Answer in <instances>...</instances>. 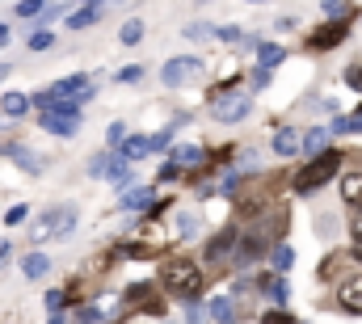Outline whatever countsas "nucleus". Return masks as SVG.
Returning a JSON list of instances; mask_svg holds the SVG:
<instances>
[{
	"label": "nucleus",
	"instance_id": "23",
	"mask_svg": "<svg viewBox=\"0 0 362 324\" xmlns=\"http://www.w3.org/2000/svg\"><path fill=\"white\" fill-rule=\"evenodd\" d=\"M257 287H266V291H270L278 303H286V299H291V287H286V278H274V274H266Z\"/></svg>",
	"mask_w": 362,
	"mask_h": 324
},
{
	"label": "nucleus",
	"instance_id": "52",
	"mask_svg": "<svg viewBox=\"0 0 362 324\" xmlns=\"http://www.w3.org/2000/svg\"><path fill=\"white\" fill-rule=\"evenodd\" d=\"M85 4H105V0H85Z\"/></svg>",
	"mask_w": 362,
	"mask_h": 324
},
{
	"label": "nucleus",
	"instance_id": "10",
	"mask_svg": "<svg viewBox=\"0 0 362 324\" xmlns=\"http://www.w3.org/2000/svg\"><path fill=\"white\" fill-rule=\"evenodd\" d=\"M42 131H51V135H64V139H72L76 131H81V118H64V114H51V110H42Z\"/></svg>",
	"mask_w": 362,
	"mask_h": 324
},
{
	"label": "nucleus",
	"instance_id": "48",
	"mask_svg": "<svg viewBox=\"0 0 362 324\" xmlns=\"http://www.w3.org/2000/svg\"><path fill=\"white\" fill-rule=\"evenodd\" d=\"M8 248H13V244H8V241H0V261H4V257H8Z\"/></svg>",
	"mask_w": 362,
	"mask_h": 324
},
{
	"label": "nucleus",
	"instance_id": "36",
	"mask_svg": "<svg viewBox=\"0 0 362 324\" xmlns=\"http://www.w3.org/2000/svg\"><path fill=\"white\" fill-rule=\"evenodd\" d=\"M101 320H105V312H101V308H85V312L76 316V324H101Z\"/></svg>",
	"mask_w": 362,
	"mask_h": 324
},
{
	"label": "nucleus",
	"instance_id": "28",
	"mask_svg": "<svg viewBox=\"0 0 362 324\" xmlns=\"http://www.w3.org/2000/svg\"><path fill=\"white\" fill-rule=\"evenodd\" d=\"M139 207H152V194H148V190H131V194L122 198V211H139Z\"/></svg>",
	"mask_w": 362,
	"mask_h": 324
},
{
	"label": "nucleus",
	"instance_id": "19",
	"mask_svg": "<svg viewBox=\"0 0 362 324\" xmlns=\"http://www.w3.org/2000/svg\"><path fill=\"white\" fill-rule=\"evenodd\" d=\"M282 59H286L282 42H257V64H262V68H274V64H282Z\"/></svg>",
	"mask_w": 362,
	"mask_h": 324
},
{
	"label": "nucleus",
	"instance_id": "29",
	"mask_svg": "<svg viewBox=\"0 0 362 324\" xmlns=\"http://www.w3.org/2000/svg\"><path fill=\"white\" fill-rule=\"evenodd\" d=\"M47 13V0H17V17H42Z\"/></svg>",
	"mask_w": 362,
	"mask_h": 324
},
{
	"label": "nucleus",
	"instance_id": "6",
	"mask_svg": "<svg viewBox=\"0 0 362 324\" xmlns=\"http://www.w3.org/2000/svg\"><path fill=\"white\" fill-rule=\"evenodd\" d=\"M76 228V211L72 207H55L34 224V241H51V236H68Z\"/></svg>",
	"mask_w": 362,
	"mask_h": 324
},
{
	"label": "nucleus",
	"instance_id": "5",
	"mask_svg": "<svg viewBox=\"0 0 362 324\" xmlns=\"http://www.w3.org/2000/svg\"><path fill=\"white\" fill-rule=\"evenodd\" d=\"M346 38H350V17H329L325 25L312 30L308 47H312V51H333V47H341Z\"/></svg>",
	"mask_w": 362,
	"mask_h": 324
},
{
	"label": "nucleus",
	"instance_id": "51",
	"mask_svg": "<svg viewBox=\"0 0 362 324\" xmlns=\"http://www.w3.org/2000/svg\"><path fill=\"white\" fill-rule=\"evenodd\" d=\"M51 324H64V320H59V312H55V316H51Z\"/></svg>",
	"mask_w": 362,
	"mask_h": 324
},
{
	"label": "nucleus",
	"instance_id": "20",
	"mask_svg": "<svg viewBox=\"0 0 362 324\" xmlns=\"http://www.w3.org/2000/svg\"><path fill=\"white\" fill-rule=\"evenodd\" d=\"M341 198H346L350 207H362V173H350V177H341Z\"/></svg>",
	"mask_w": 362,
	"mask_h": 324
},
{
	"label": "nucleus",
	"instance_id": "3",
	"mask_svg": "<svg viewBox=\"0 0 362 324\" xmlns=\"http://www.w3.org/2000/svg\"><path fill=\"white\" fill-rule=\"evenodd\" d=\"M165 287L181 295V299H194V295H202V270L194 265V261H169L165 265Z\"/></svg>",
	"mask_w": 362,
	"mask_h": 324
},
{
	"label": "nucleus",
	"instance_id": "24",
	"mask_svg": "<svg viewBox=\"0 0 362 324\" xmlns=\"http://www.w3.org/2000/svg\"><path fill=\"white\" fill-rule=\"evenodd\" d=\"M114 156H118L114 148H110V152H101V156H93V161H89V177H110V168H114Z\"/></svg>",
	"mask_w": 362,
	"mask_h": 324
},
{
	"label": "nucleus",
	"instance_id": "2",
	"mask_svg": "<svg viewBox=\"0 0 362 324\" xmlns=\"http://www.w3.org/2000/svg\"><path fill=\"white\" fill-rule=\"evenodd\" d=\"M337 168H341V152L312 156V164H308L303 173H295V194H312V190H320L329 177H337Z\"/></svg>",
	"mask_w": 362,
	"mask_h": 324
},
{
	"label": "nucleus",
	"instance_id": "7",
	"mask_svg": "<svg viewBox=\"0 0 362 324\" xmlns=\"http://www.w3.org/2000/svg\"><path fill=\"white\" fill-rule=\"evenodd\" d=\"M194 76H202V59H194V55H177V59H169L160 68L165 88H181V84H189Z\"/></svg>",
	"mask_w": 362,
	"mask_h": 324
},
{
	"label": "nucleus",
	"instance_id": "4",
	"mask_svg": "<svg viewBox=\"0 0 362 324\" xmlns=\"http://www.w3.org/2000/svg\"><path fill=\"white\" fill-rule=\"evenodd\" d=\"M249 110H253V97H249V93H215V97H211V114H215V122L236 127V122L249 118Z\"/></svg>",
	"mask_w": 362,
	"mask_h": 324
},
{
	"label": "nucleus",
	"instance_id": "44",
	"mask_svg": "<svg viewBox=\"0 0 362 324\" xmlns=\"http://www.w3.org/2000/svg\"><path fill=\"white\" fill-rule=\"evenodd\" d=\"M173 177H177V161H169L165 168H160V181H173Z\"/></svg>",
	"mask_w": 362,
	"mask_h": 324
},
{
	"label": "nucleus",
	"instance_id": "15",
	"mask_svg": "<svg viewBox=\"0 0 362 324\" xmlns=\"http://www.w3.org/2000/svg\"><path fill=\"white\" fill-rule=\"evenodd\" d=\"M148 152H152V139H148V135H131V139L118 148L122 161H139V156H148Z\"/></svg>",
	"mask_w": 362,
	"mask_h": 324
},
{
	"label": "nucleus",
	"instance_id": "46",
	"mask_svg": "<svg viewBox=\"0 0 362 324\" xmlns=\"http://www.w3.org/2000/svg\"><path fill=\"white\" fill-rule=\"evenodd\" d=\"M350 232H354V241H362V215L354 219V224H350Z\"/></svg>",
	"mask_w": 362,
	"mask_h": 324
},
{
	"label": "nucleus",
	"instance_id": "45",
	"mask_svg": "<svg viewBox=\"0 0 362 324\" xmlns=\"http://www.w3.org/2000/svg\"><path fill=\"white\" fill-rule=\"evenodd\" d=\"M266 324H291V316H286V312H282V316L274 312V316H266Z\"/></svg>",
	"mask_w": 362,
	"mask_h": 324
},
{
	"label": "nucleus",
	"instance_id": "21",
	"mask_svg": "<svg viewBox=\"0 0 362 324\" xmlns=\"http://www.w3.org/2000/svg\"><path fill=\"white\" fill-rule=\"evenodd\" d=\"M206 316H211L215 324H232V316H236V308H232V299H223V295H219V299H211Z\"/></svg>",
	"mask_w": 362,
	"mask_h": 324
},
{
	"label": "nucleus",
	"instance_id": "30",
	"mask_svg": "<svg viewBox=\"0 0 362 324\" xmlns=\"http://www.w3.org/2000/svg\"><path fill=\"white\" fill-rule=\"evenodd\" d=\"M215 30H219V25H206V21H194V25H185V30H181V34H185V38H194V42H198V38H215Z\"/></svg>",
	"mask_w": 362,
	"mask_h": 324
},
{
	"label": "nucleus",
	"instance_id": "39",
	"mask_svg": "<svg viewBox=\"0 0 362 324\" xmlns=\"http://www.w3.org/2000/svg\"><path fill=\"white\" fill-rule=\"evenodd\" d=\"M177 232H181V236H194V232H198V219H194V215H181V219H177Z\"/></svg>",
	"mask_w": 362,
	"mask_h": 324
},
{
	"label": "nucleus",
	"instance_id": "34",
	"mask_svg": "<svg viewBox=\"0 0 362 324\" xmlns=\"http://www.w3.org/2000/svg\"><path fill=\"white\" fill-rule=\"evenodd\" d=\"M25 215H30V207H21V202H17V207H8V211H4V224H8V228H17V224H25Z\"/></svg>",
	"mask_w": 362,
	"mask_h": 324
},
{
	"label": "nucleus",
	"instance_id": "38",
	"mask_svg": "<svg viewBox=\"0 0 362 324\" xmlns=\"http://www.w3.org/2000/svg\"><path fill=\"white\" fill-rule=\"evenodd\" d=\"M346 8H354V4H346V0H325V13H329V17H346Z\"/></svg>",
	"mask_w": 362,
	"mask_h": 324
},
{
	"label": "nucleus",
	"instance_id": "55",
	"mask_svg": "<svg viewBox=\"0 0 362 324\" xmlns=\"http://www.w3.org/2000/svg\"><path fill=\"white\" fill-rule=\"evenodd\" d=\"M198 4H206V0H198Z\"/></svg>",
	"mask_w": 362,
	"mask_h": 324
},
{
	"label": "nucleus",
	"instance_id": "26",
	"mask_svg": "<svg viewBox=\"0 0 362 324\" xmlns=\"http://www.w3.org/2000/svg\"><path fill=\"white\" fill-rule=\"evenodd\" d=\"M333 131H337V135L362 131V110H358V114H346V118H333Z\"/></svg>",
	"mask_w": 362,
	"mask_h": 324
},
{
	"label": "nucleus",
	"instance_id": "43",
	"mask_svg": "<svg viewBox=\"0 0 362 324\" xmlns=\"http://www.w3.org/2000/svg\"><path fill=\"white\" fill-rule=\"evenodd\" d=\"M64 308V291H47V312H59Z\"/></svg>",
	"mask_w": 362,
	"mask_h": 324
},
{
	"label": "nucleus",
	"instance_id": "32",
	"mask_svg": "<svg viewBox=\"0 0 362 324\" xmlns=\"http://www.w3.org/2000/svg\"><path fill=\"white\" fill-rule=\"evenodd\" d=\"M105 144L118 152V148L127 144V127H122V122H110V131H105Z\"/></svg>",
	"mask_w": 362,
	"mask_h": 324
},
{
	"label": "nucleus",
	"instance_id": "16",
	"mask_svg": "<svg viewBox=\"0 0 362 324\" xmlns=\"http://www.w3.org/2000/svg\"><path fill=\"white\" fill-rule=\"evenodd\" d=\"M21 274H25V278H47V274H51V257H47V253H30V257L21 261Z\"/></svg>",
	"mask_w": 362,
	"mask_h": 324
},
{
	"label": "nucleus",
	"instance_id": "49",
	"mask_svg": "<svg viewBox=\"0 0 362 324\" xmlns=\"http://www.w3.org/2000/svg\"><path fill=\"white\" fill-rule=\"evenodd\" d=\"M4 76H13V68H8V64H0V81H4Z\"/></svg>",
	"mask_w": 362,
	"mask_h": 324
},
{
	"label": "nucleus",
	"instance_id": "40",
	"mask_svg": "<svg viewBox=\"0 0 362 324\" xmlns=\"http://www.w3.org/2000/svg\"><path fill=\"white\" fill-rule=\"evenodd\" d=\"M169 135H173V127L160 131V135H148V139H152V152H165V148H169Z\"/></svg>",
	"mask_w": 362,
	"mask_h": 324
},
{
	"label": "nucleus",
	"instance_id": "41",
	"mask_svg": "<svg viewBox=\"0 0 362 324\" xmlns=\"http://www.w3.org/2000/svg\"><path fill=\"white\" fill-rule=\"evenodd\" d=\"M266 84H270V68L257 64V68H253V88H266Z\"/></svg>",
	"mask_w": 362,
	"mask_h": 324
},
{
	"label": "nucleus",
	"instance_id": "12",
	"mask_svg": "<svg viewBox=\"0 0 362 324\" xmlns=\"http://www.w3.org/2000/svg\"><path fill=\"white\" fill-rule=\"evenodd\" d=\"M274 152H278V156H295V152H303V139H299L291 127H282V131L274 135Z\"/></svg>",
	"mask_w": 362,
	"mask_h": 324
},
{
	"label": "nucleus",
	"instance_id": "17",
	"mask_svg": "<svg viewBox=\"0 0 362 324\" xmlns=\"http://www.w3.org/2000/svg\"><path fill=\"white\" fill-rule=\"evenodd\" d=\"M0 110H4V118H25V110H30V97H25V93H4Z\"/></svg>",
	"mask_w": 362,
	"mask_h": 324
},
{
	"label": "nucleus",
	"instance_id": "54",
	"mask_svg": "<svg viewBox=\"0 0 362 324\" xmlns=\"http://www.w3.org/2000/svg\"><path fill=\"white\" fill-rule=\"evenodd\" d=\"M105 4H118V0H105Z\"/></svg>",
	"mask_w": 362,
	"mask_h": 324
},
{
	"label": "nucleus",
	"instance_id": "27",
	"mask_svg": "<svg viewBox=\"0 0 362 324\" xmlns=\"http://www.w3.org/2000/svg\"><path fill=\"white\" fill-rule=\"evenodd\" d=\"M215 42H249V34L240 25H219L215 30Z\"/></svg>",
	"mask_w": 362,
	"mask_h": 324
},
{
	"label": "nucleus",
	"instance_id": "22",
	"mask_svg": "<svg viewBox=\"0 0 362 324\" xmlns=\"http://www.w3.org/2000/svg\"><path fill=\"white\" fill-rule=\"evenodd\" d=\"M270 261H274V270H278V274H286V270L295 265V248H291V244H274Z\"/></svg>",
	"mask_w": 362,
	"mask_h": 324
},
{
	"label": "nucleus",
	"instance_id": "53",
	"mask_svg": "<svg viewBox=\"0 0 362 324\" xmlns=\"http://www.w3.org/2000/svg\"><path fill=\"white\" fill-rule=\"evenodd\" d=\"M253 4H266V0H253Z\"/></svg>",
	"mask_w": 362,
	"mask_h": 324
},
{
	"label": "nucleus",
	"instance_id": "11",
	"mask_svg": "<svg viewBox=\"0 0 362 324\" xmlns=\"http://www.w3.org/2000/svg\"><path fill=\"white\" fill-rule=\"evenodd\" d=\"M101 13H105L101 4H85V8H76V13H68L64 21H68L72 30H89V25H97V21H101Z\"/></svg>",
	"mask_w": 362,
	"mask_h": 324
},
{
	"label": "nucleus",
	"instance_id": "8",
	"mask_svg": "<svg viewBox=\"0 0 362 324\" xmlns=\"http://www.w3.org/2000/svg\"><path fill=\"white\" fill-rule=\"evenodd\" d=\"M337 303H341L346 312L362 316V274H350V278L337 287Z\"/></svg>",
	"mask_w": 362,
	"mask_h": 324
},
{
	"label": "nucleus",
	"instance_id": "37",
	"mask_svg": "<svg viewBox=\"0 0 362 324\" xmlns=\"http://www.w3.org/2000/svg\"><path fill=\"white\" fill-rule=\"evenodd\" d=\"M236 185H240V173H223V181H219V194H236Z\"/></svg>",
	"mask_w": 362,
	"mask_h": 324
},
{
	"label": "nucleus",
	"instance_id": "1",
	"mask_svg": "<svg viewBox=\"0 0 362 324\" xmlns=\"http://www.w3.org/2000/svg\"><path fill=\"white\" fill-rule=\"evenodd\" d=\"M278 228H286V211H274L270 219H262V224H253L245 236H240V261L249 265V261H262L266 253H270V236L278 232Z\"/></svg>",
	"mask_w": 362,
	"mask_h": 324
},
{
	"label": "nucleus",
	"instance_id": "25",
	"mask_svg": "<svg viewBox=\"0 0 362 324\" xmlns=\"http://www.w3.org/2000/svg\"><path fill=\"white\" fill-rule=\"evenodd\" d=\"M144 76H148V72H144L139 64H127V68H118V72H114V81H118V84H139Z\"/></svg>",
	"mask_w": 362,
	"mask_h": 324
},
{
	"label": "nucleus",
	"instance_id": "13",
	"mask_svg": "<svg viewBox=\"0 0 362 324\" xmlns=\"http://www.w3.org/2000/svg\"><path fill=\"white\" fill-rule=\"evenodd\" d=\"M0 156H13L21 168H30V173H38V168H42V161H38L34 152H25L21 144H0Z\"/></svg>",
	"mask_w": 362,
	"mask_h": 324
},
{
	"label": "nucleus",
	"instance_id": "9",
	"mask_svg": "<svg viewBox=\"0 0 362 324\" xmlns=\"http://www.w3.org/2000/svg\"><path fill=\"white\" fill-rule=\"evenodd\" d=\"M236 241H240V232H236V228H223L219 236H211V244H206V261H215V265H219V261H228V257H232V248H236Z\"/></svg>",
	"mask_w": 362,
	"mask_h": 324
},
{
	"label": "nucleus",
	"instance_id": "50",
	"mask_svg": "<svg viewBox=\"0 0 362 324\" xmlns=\"http://www.w3.org/2000/svg\"><path fill=\"white\" fill-rule=\"evenodd\" d=\"M354 257H358V261H362V241H358V244H354Z\"/></svg>",
	"mask_w": 362,
	"mask_h": 324
},
{
	"label": "nucleus",
	"instance_id": "35",
	"mask_svg": "<svg viewBox=\"0 0 362 324\" xmlns=\"http://www.w3.org/2000/svg\"><path fill=\"white\" fill-rule=\"evenodd\" d=\"M135 299H152L148 282H135V287H127V303H135Z\"/></svg>",
	"mask_w": 362,
	"mask_h": 324
},
{
	"label": "nucleus",
	"instance_id": "31",
	"mask_svg": "<svg viewBox=\"0 0 362 324\" xmlns=\"http://www.w3.org/2000/svg\"><path fill=\"white\" fill-rule=\"evenodd\" d=\"M173 161H177V164H202V161H206V152H202V148H177V152H173Z\"/></svg>",
	"mask_w": 362,
	"mask_h": 324
},
{
	"label": "nucleus",
	"instance_id": "33",
	"mask_svg": "<svg viewBox=\"0 0 362 324\" xmlns=\"http://www.w3.org/2000/svg\"><path fill=\"white\" fill-rule=\"evenodd\" d=\"M51 42H55V34H51V30H38V34L30 38V51H51Z\"/></svg>",
	"mask_w": 362,
	"mask_h": 324
},
{
	"label": "nucleus",
	"instance_id": "47",
	"mask_svg": "<svg viewBox=\"0 0 362 324\" xmlns=\"http://www.w3.org/2000/svg\"><path fill=\"white\" fill-rule=\"evenodd\" d=\"M0 47H8V25L0 21Z\"/></svg>",
	"mask_w": 362,
	"mask_h": 324
},
{
	"label": "nucleus",
	"instance_id": "14",
	"mask_svg": "<svg viewBox=\"0 0 362 324\" xmlns=\"http://www.w3.org/2000/svg\"><path fill=\"white\" fill-rule=\"evenodd\" d=\"M303 152H308V156H325V152H329V127L308 131V135H303Z\"/></svg>",
	"mask_w": 362,
	"mask_h": 324
},
{
	"label": "nucleus",
	"instance_id": "42",
	"mask_svg": "<svg viewBox=\"0 0 362 324\" xmlns=\"http://www.w3.org/2000/svg\"><path fill=\"white\" fill-rule=\"evenodd\" d=\"M346 84H350V88H358V93H362V64H358V68H346Z\"/></svg>",
	"mask_w": 362,
	"mask_h": 324
},
{
	"label": "nucleus",
	"instance_id": "18",
	"mask_svg": "<svg viewBox=\"0 0 362 324\" xmlns=\"http://www.w3.org/2000/svg\"><path fill=\"white\" fill-rule=\"evenodd\" d=\"M118 42H122V47H139V42H144V21H139V17L122 21V30H118Z\"/></svg>",
	"mask_w": 362,
	"mask_h": 324
}]
</instances>
